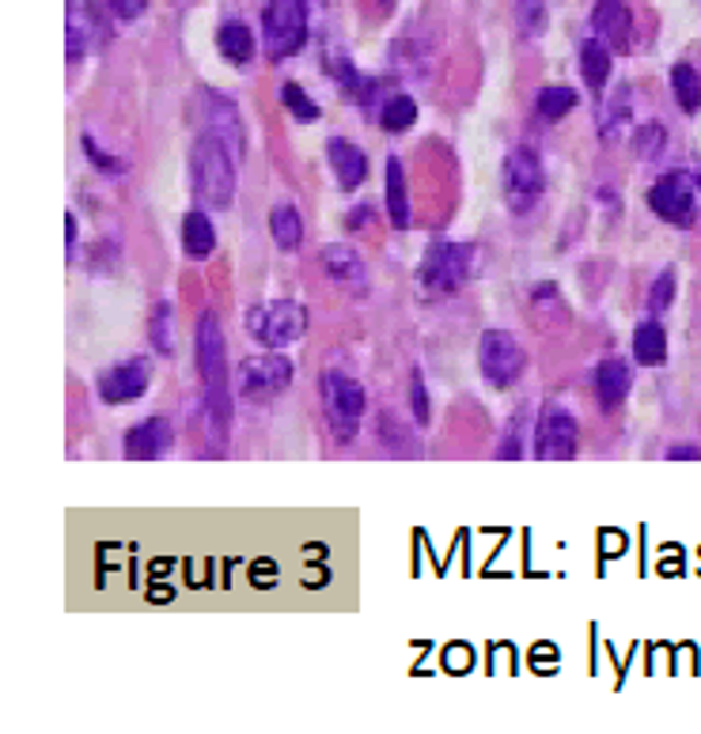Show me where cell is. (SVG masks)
<instances>
[{"label": "cell", "mask_w": 701, "mask_h": 734, "mask_svg": "<svg viewBox=\"0 0 701 734\" xmlns=\"http://www.w3.org/2000/svg\"><path fill=\"white\" fill-rule=\"evenodd\" d=\"M193 364H198L201 394H205V409L213 413L216 432L224 435L228 424V352H224V329L221 318L213 311H205L198 318V334H193Z\"/></svg>", "instance_id": "1"}, {"label": "cell", "mask_w": 701, "mask_h": 734, "mask_svg": "<svg viewBox=\"0 0 701 734\" xmlns=\"http://www.w3.org/2000/svg\"><path fill=\"white\" fill-rule=\"evenodd\" d=\"M190 171H193V190L205 205L224 208L231 205V193H236V156L231 148L213 133H201L193 141L190 152Z\"/></svg>", "instance_id": "2"}, {"label": "cell", "mask_w": 701, "mask_h": 734, "mask_svg": "<svg viewBox=\"0 0 701 734\" xmlns=\"http://www.w3.org/2000/svg\"><path fill=\"white\" fill-rule=\"evenodd\" d=\"M265 58L288 61L308 46V0H270L262 8Z\"/></svg>", "instance_id": "3"}, {"label": "cell", "mask_w": 701, "mask_h": 734, "mask_svg": "<svg viewBox=\"0 0 701 734\" xmlns=\"http://www.w3.org/2000/svg\"><path fill=\"white\" fill-rule=\"evenodd\" d=\"M247 334L254 337L265 349H285V345L300 341L308 334V306L293 303V300H273V303H258L251 314H247Z\"/></svg>", "instance_id": "4"}, {"label": "cell", "mask_w": 701, "mask_h": 734, "mask_svg": "<svg viewBox=\"0 0 701 734\" xmlns=\"http://www.w3.org/2000/svg\"><path fill=\"white\" fill-rule=\"evenodd\" d=\"M322 401H326V421L330 432H334L337 443H349L360 429V417H365L368 394L357 378L342 375V371H330L322 375Z\"/></svg>", "instance_id": "5"}, {"label": "cell", "mask_w": 701, "mask_h": 734, "mask_svg": "<svg viewBox=\"0 0 701 734\" xmlns=\"http://www.w3.org/2000/svg\"><path fill=\"white\" fill-rule=\"evenodd\" d=\"M471 262H474V250L466 243H432L429 250H425L417 277H421V285L429 288V292L451 296L466 285V277H471Z\"/></svg>", "instance_id": "6"}, {"label": "cell", "mask_w": 701, "mask_h": 734, "mask_svg": "<svg viewBox=\"0 0 701 734\" xmlns=\"http://www.w3.org/2000/svg\"><path fill=\"white\" fill-rule=\"evenodd\" d=\"M478 368L486 375V383H494L497 390H509L520 383V375L527 371V352L504 329H486L478 345Z\"/></svg>", "instance_id": "7"}, {"label": "cell", "mask_w": 701, "mask_h": 734, "mask_svg": "<svg viewBox=\"0 0 701 734\" xmlns=\"http://www.w3.org/2000/svg\"><path fill=\"white\" fill-rule=\"evenodd\" d=\"M694 182L698 179H690V175H682V171L664 175L660 182H652L649 208L664 224H672V228H694V224H698V193H694Z\"/></svg>", "instance_id": "8"}, {"label": "cell", "mask_w": 701, "mask_h": 734, "mask_svg": "<svg viewBox=\"0 0 701 734\" xmlns=\"http://www.w3.org/2000/svg\"><path fill=\"white\" fill-rule=\"evenodd\" d=\"M236 386L247 401L277 398L293 386V360L281 352H265V357H247L236 371Z\"/></svg>", "instance_id": "9"}, {"label": "cell", "mask_w": 701, "mask_h": 734, "mask_svg": "<svg viewBox=\"0 0 701 734\" xmlns=\"http://www.w3.org/2000/svg\"><path fill=\"white\" fill-rule=\"evenodd\" d=\"M543 159L535 156L531 148H515L504 159V197L515 213H527L538 197H543Z\"/></svg>", "instance_id": "10"}, {"label": "cell", "mask_w": 701, "mask_h": 734, "mask_svg": "<svg viewBox=\"0 0 701 734\" xmlns=\"http://www.w3.org/2000/svg\"><path fill=\"white\" fill-rule=\"evenodd\" d=\"M580 447L577 417L561 406H550L535 424V455L538 458H573Z\"/></svg>", "instance_id": "11"}, {"label": "cell", "mask_w": 701, "mask_h": 734, "mask_svg": "<svg viewBox=\"0 0 701 734\" xmlns=\"http://www.w3.org/2000/svg\"><path fill=\"white\" fill-rule=\"evenodd\" d=\"M152 378V368L144 360H126V364H115L99 375V394L107 406H129L144 394Z\"/></svg>", "instance_id": "12"}, {"label": "cell", "mask_w": 701, "mask_h": 734, "mask_svg": "<svg viewBox=\"0 0 701 734\" xmlns=\"http://www.w3.org/2000/svg\"><path fill=\"white\" fill-rule=\"evenodd\" d=\"M175 443V429L164 421V417H148V421L133 424L122 440L126 458L133 462H152V458H164V450Z\"/></svg>", "instance_id": "13"}, {"label": "cell", "mask_w": 701, "mask_h": 734, "mask_svg": "<svg viewBox=\"0 0 701 734\" xmlns=\"http://www.w3.org/2000/svg\"><path fill=\"white\" fill-rule=\"evenodd\" d=\"M592 27L595 38L610 46V50H630L633 43V15L622 0H595L592 8Z\"/></svg>", "instance_id": "14"}, {"label": "cell", "mask_w": 701, "mask_h": 734, "mask_svg": "<svg viewBox=\"0 0 701 734\" xmlns=\"http://www.w3.org/2000/svg\"><path fill=\"white\" fill-rule=\"evenodd\" d=\"M326 159L330 167H334V179L342 190H360L368 179V156L357 148L353 141H345V136H330L326 141Z\"/></svg>", "instance_id": "15"}, {"label": "cell", "mask_w": 701, "mask_h": 734, "mask_svg": "<svg viewBox=\"0 0 701 734\" xmlns=\"http://www.w3.org/2000/svg\"><path fill=\"white\" fill-rule=\"evenodd\" d=\"M103 20L95 15L92 4H80V0H69V61H80L103 43Z\"/></svg>", "instance_id": "16"}, {"label": "cell", "mask_w": 701, "mask_h": 734, "mask_svg": "<svg viewBox=\"0 0 701 734\" xmlns=\"http://www.w3.org/2000/svg\"><path fill=\"white\" fill-rule=\"evenodd\" d=\"M630 386H633V375L630 368L622 364V360H603V364H595L592 371V390H595V401H599V409H618L626 398H630Z\"/></svg>", "instance_id": "17"}, {"label": "cell", "mask_w": 701, "mask_h": 734, "mask_svg": "<svg viewBox=\"0 0 701 734\" xmlns=\"http://www.w3.org/2000/svg\"><path fill=\"white\" fill-rule=\"evenodd\" d=\"M205 107H209V129H205V133L221 136V141L231 148V156L239 159V156H243V144H247L243 125H239V110L231 107L228 99L213 95V92H205Z\"/></svg>", "instance_id": "18"}, {"label": "cell", "mask_w": 701, "mask_h": 734, "mask_svg": "<svg viewBox=\"0 0 701 734\" xmlns=\"http://www.w3.org/2000/svg\"><path fill=\"white\" fill-rule=\"evenodd\" d=\"M322 269H326V277L334 280V285L349 288V292H360V296L368 292V269L357 257V250L330 246L326 254H322Z\"/></svg>", "instance_id": "19"}, {"label": "cell", "mask_w": 701, "mask_h": 734, "mask_svg": "<svg viewBox=\"0 0 701 734\" xmlns=\"http://www.w3.org/2000/svg\"><path fill=\"white\" fill-rule=\"evenodd\" d=\"M383 201H387V224L394 231H406L409 228V190H406V175H402L399 159H387V171H383Z\"/></svg>", "instance_id": "20"}, {"label": "cell", "mask_w": 701, "mask_h": 734, "mask_svg": "<svg viewBox=\"0 0 701 734\" xmlns=\"http://www.w3.org/2000/svg\"><path fill=\"white\" fill-rule=\"evenodd\" d=\"M216 50H221L224 61L247 64V61L254 58V35H251V27H247V23H239V20L224 23V27L216 31Z\"/></svg>", "instance_id": "21"}, {"label": "cell", "mask_w": 701, "mask_h": 734, "mask_svg": "<svg viewBox=\"0 0 701 734\" xmlns=\"http://www.w3.org/2000/svg\"><path fill=\"white\" fill-rule=\"evenodd\" d=\"M610 53L615 50H610L603 38H587V43L580 46V72H584V84L595 87V92L610 80V69H615Z\"/></svg>", "instance_id": "22"}, {"label": "cell", "mask_w": 701, "mask_h": 734, "mask_svg": "<svg viewBox=\"0 0 701 734\" xmlns=\"http://www.w3.org/2000/svg\"><path fill=\"white\" fill-rule=\"evenodd\" d=\"M633 360L644 364V368H656V364H664V360H667V334H664V326H660L656 318L641 322L638 334H633Z\"/></svg>", "instance_id": "23"}, {"label": "cell", "mask_w": 701, "mask_h": 734, "mask_svg": "<svg viewBox=\"0 0 701 734\" xmlns=\"http://www.w3.org/2000/svg\"><path fill=\"white\" fill-rule=\"evenodd\" d=\"M182 250L190 257H198V262L216 250V228L205 213H187V220H182Z\"/></svg>", "instance_id": "24"}, {"label": "cell", "mask_w": 701, "mask_h": 734, "mask_svg": "<svg viewBox=\"0 0 701 734\" xmlns=\"http://www.w3.org/2000/svg\"><path fill=\"white\" fill-rule=\"evenodd\" d=\"M270 231H273V243L281 250H300L304 243V220H300V208L296 205H277L270 213Z\"/></svg>", "instance_id": "25"}, {"label": "cell", "mask_w": 701, "mask_h": 734, "mask_svg": "<svg viewBox=\"0 0 701 734\" xmlns=\"http://www.w3.org/2000/svg\"><path fill=\"white\" fill-rule=\"evenodd\" d=\"M672 92H675V103H679L682 115H698L701 110V72L694 64H675L672 69Z\"/></svg>", "instance_id": "26"}, {"label": "cell", "mask_w": 701, "mask_h": 734, "mask_svg": "<svg viewBox=\"0 0 701 734\" xmlns=\"http://www.w3.org/2000/svg\"><path fill=\"white\" fill-rule=\"evenodd\" d=\"M417 122V103L409 95H387L383 107H380V125L387 133H406L409 125Z\"/></svg>", "instance_id": "27"}, {"label": "cell", "mask_w": 701, "mask_h": 734, "mask_svg": "<svg viewBox=\"0 0 701 734\" xmlns=\"http://www.w3.org/2000/svg\"><path fill=\"white\" fill-rule=\"evenodd\" d=\"M577 103H580V95L573 87H543L535 99V110H538V118H546V122H558V118H566Z\"/></svg>", "instance_id": "28"}, {"label": "cell", "mask_w": 701, "mask_h": 734, "mask_svg": "<svg viewBox=\"0 0 701 734\" xmlns=\"http://www.w3.org/2000/svg\"><path fill=\"white\" fill-rule=\"evenodd\" d=\"M281 103H285V110L296 118V122H319V103L311 99L308 92H304L296 80H288V84H281Z\"/></svg>", "instance_id": "29"}, {"label": "cell", "mask_w": 701, "mask_h": 734, "mask_svg": "<svg viewBox=\"0 0 701 734\" xmlns=\"http://www.w3.org/2000/svg\"><path fill=\"white\" fill-rule=\"evenodd\" d=\"M152 345L159 357H175V306L159 303L152 311Z\"/></svg>", "instance_id": "30"}, {"label": "cell", "mask_w": 701, "mask_h": 734, "mask_svg": "<svg viewBox=\"0 0 701 734\" xmlns=\"http://www.w3.org/2000/svg\"><path fill=\"white\" fill-rule=\"evenodd\" d=\"M80 148H84L87 164H92L95 171H103V175H126V159H118V156H110L107 148H99V144H95V136H80Z\"/></svg>", "instance_id": "31"}, {"label": "cell", "mask_w": 701, "mask_h": 734, "mask_svg": "<svg viewBox=\"0 0 701 734\" xmlns=\"http://www.w3.org/2000/svg\"><path fill=\"white\" fill-rule=\"evenodd\" d=\"M672 300H675V273L667 269V273H660V277L652 280V288H649V311L652 314H664L667 306H672Z\"/></svg>", "instance_id": "32"}, {"label": "cell", "mask_w": 701, "mask_h": 734, "mask_svg": "<svg viewBox=\"0 0 701 734\" xmlns=\"http://www.w3.org/2000/svg\"><path fill=\"white\" fill-rule=\"evenodd\" d=\"M664 144H667V129L664 125L649 122V125L638 129V152L644 159H652L656 152H664Z\"/></svg>", "instance_id": "33"}, {"label": "cell", "mask_w": 701, "mask_h": 734, "mask_svg": "<svg viewBox=\"0 0 701 734\" xmlns=\"http://www.w3.org/2000/svg\"><path fill=\"white\" fill-rule=\"evenodd\" d=\"M409 409H414V421L417 424H429V394H425V378L414 371L409 378Z\"/></svg>", "instance_id": "34"}, {"label": "cell", "mask_w": 701, "mask_h": 734, "mask_svg": "<svg viewBox=\"0 0 701 734\" xmlns=\"http://www.w3.org/2000/svg\"><path fill=\"white\" fill-rule=\"evenodd\" d=\"M546 27V8L538 0H523V31L527 35H543Z\"/></svg>", "instance_id": "35"}, {"label": "cell", "mask_w": 701, "mask_h": 734, "mask_svg": "<svg viewBox=\"0 0 701 734\" xmlns=\"http://www.w3.org/2000/svg\"><path fill=\"white\" fill-rule=\"evenodd\" d=\"M520 432H523V413L512 421V429L504 432V443H501V458H523V443H520Z\"/></svg>", "instance_id": "36"}, {"label": "cell", "mask_w": 701, "mask_h": 734, "mask_svg": "<svg viewBox=\"0 0 701 734\" xmlns=\"http://www.w3.org/2000/svg\"><path fill=\"white\" fill-rule=\"evenodd\" d=\"M144 4H148V0H107V8H110V15H115V20H136V15L144 12Z\"/></svg>", "instance_id": "37"}, {"label": "cell", "mask_w": 701, "mask_h": 734, "mask_svg": "<svg viewBox=\"0 0 701 734\" xmlns=\"http://www.w3.org/2000/svg\"><path fill=\"white\" fill-rule=\"evenodd\" d=\"M64 254H69V262H72V254H76V216H64Z\"/></svg>", "instance_id": "38"}, {"label": "cell", "mask_w": 701, "mask_h": 734, "mask_svg": "<svg viewBox=\"0 0 701 734\" xmlns=\"http://www.w3.org/2000/svg\"><path fill=\"white\" fill-rule=\"evenodd\" d=\"M368 213H372V208H368V205L353 208L349 220H345V228H349V231H353V228H365V224H368Z\"/></svg>", "instance_id": "39"}, {"label": "cell", "mask_w": 701, "mask_h": 734, "mask_svg": "<svg viewBox=\"0 0 701 734\" xmlns=\"http://www.w3.org/2000/svg\"><path fill=\"white\" fill-rule=\"evenodd\" d=\"M667 458H672V462H682V458H694V462H698V458H701V447H672V450H667Z\"/></svg>", "instance_id": "40"}]
</instances>
